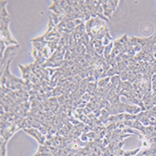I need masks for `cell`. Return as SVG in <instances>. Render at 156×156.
<instances>
[{"label":"cell","instance_id":"cell-1","mask_svg":"<svg viewBox=\"0 0 156 156\" xmlns=\"http://www.w3.org/2000/svg\"><path fill=\"white\" fill-rule=\"evenodd\" d=\"M11 21L10 18H0V35H1V40H5L7 46L10 45H18V42L12 37L9 31V22Z\"/></svg>","mask_w":156,"mask_h":156},{"label":"cell","instance_id":"cell-2","mask_svg":"<svg viewBox=\"0 0 156 156\" xmlns=\"http://www.w3.org/2000/svg\"><path fill=\"white\" fill-rule=\"evenodd\" d=\"M118 4V0H110V1H102V6L104 9V16L106 19H110L112 16V13L115 11V9L117 7Z\"/></svg>","mask_w":156,"mask_h":156},{"label":"cell","instance_id":"cell-3","mask_svg":"<svg viewBox=\"0 0 156 156\" xmlns=\"http://www.w3.org/2000/svg\"><path fill=\"white\" fill-rule=\"evenodd\" d=\"M23 130L30 135V136L33 137L36 141L39 142L40 145H44L45 141H46V135L42 133L39 130H37L35 128H30V129H25Z\"/></svg>","mask_w":156,"mask_h":156},{"label":"cell","instance_id":"cell-4","mask_svg":"<svg viewBox=\"0 0 156 156\" xmlns=\"http://www.w3.org/2000/svg\"><path fill=\"white\" fill-rule=\"evenodd\" d=\"M141 148H136V149L132 151H125L123 149H118L115 151L111 155L112 156H135L141 151Z\"/></svg>","mask_w":156,"mask_h":156},{"label":"cell","instance_id":"cell-5","mask_svg":"<svg viewBox=\"0 0 156 156\" xmlns=\"http://www.w3.org/2000/svg\"><path fill=\"white\" fill-rule=\"evenodd\" d=\"M19 67L22 73V79L25 80V81H30V77L32 75V70L30 64H27V65H21V64H19Z\"/></svg>","mask_w":156,"mask_h":156},{"label":"cell","instance_id":"cell-6","mask_svg":"<svg viewBox=\"0 0 156 156\" xmlns=\"http://www.w3.org/2000/svg\"><path fill=\"white\" fill-rule=\"evenodd\" d=\"M139 112H141V110L139 106L126 104V113L132 114V115H138Z\"/></svg>","mask_w":156,"mask_h":156},{"label":"cell","instance_id":"cell-7","mask_svg":"<svg viewBox=\"0 0 156 156\" xmlns=\"http://www.w3.org/2000/svg\"><path fill=\"white\" fill-rule=\"evenodd\" d=\"M109 117H110L109 113L104 108V109L101 110V115H100V117L98 118V120L101 121V123L103 125H106V124H108V118H109Z\"/></svg>","mask_w":156,"mask_h":156},{"label":"cell","instance_id":"cell-8","mask_svg":"<svg viewBox=\"0 0 156 156\" xmlns=\"http://www.w3.org/2000/svg\"><path fill=\"white\" fill-rule=\"evenodd\" d=\"M97 89V82H92V83H89L87 85V93H88L89 95H91L93 97L95 96Z\"/></svg>","mask_w":156,"mask_h":156},{"label":"cell","instance_id":"cell-9","mask_svg":"<svg viewBox=\"0 0 156 156\" xmlns=\"http://www.w3.org/2000/svg\"><path fill=\"white\" fill-rule=\"evenodd\" d=\"M7 141L2 137L0 138V156H7Z\"/></svg>","mask_w":156,"mask_h":156},{"label":"cell","instance_id":"cell-10","mask_svg":"<svg viewBox=\"0 0 156 156\" xmlns=\"http://www.w3.org/2000/svg\"><path fill=\"white\" fill-rule=\"evenodd\" d=\"M131 128L138 130L141 134L144 133V132H145V130H146V127H145L144 125H142L141 123L139 122V120H134L133 125H132V127H131Z\"/></svg>","mask_w":156,"mask_h":156},{"label":"cell","instance_id":"cell-11","mask_svg":"<svg viewBox=\"0 0 156 156\" xmlns=\"http://www.w3.org/2000/svg\"><path fill=\"white\" fill-rule=\"evenodd\" d=\"M6 6H7V1H0V7H1V10H0V18H10L5 7Z\"/></svg>","mask_w":156,"mask_h":156},{"label":"cell","instance_id":"cell-12","mask_svg":"<svg viewBox=\"0 0 156 156\" xmlns=\"http://www.w3.org/2000/svg\"><path fill=\"white\" fill-rule=\"evenodd\" d=\"M113 46H114V42H110L108 45H106L105 46V51H104V54H103V57L105 59H108V57L111 55V52H112V50H113Z\"/></svg>","mask_w":156,"mask_h":156},{"label":"cell","instance_id":"cell-13","mask_svg":"<svg viewBox=\"0 0 156 156\" xmlns=\"http://www.w3.org/2000/svg\"><path fill=\"white\" fill-rule=\"evenodd\" d=\"M37 153L44 154L45 156H50L52 154L50 148H49L48 146H46V145H40L39 149H38V151H37Z\"/></svg>","mask_w":156,"mask_h":156},{"label":"cell","instance_id":"cell-14","mask_svg":"<svg viewBox=\"0 0 156 156\" xmlns=\"http://www.w3.org/2000/svg\"><path fill=\"white\" fill-rule=\"evenodd\" d=\"M50 18L52 19V21L54 22V24L57 26L61 20L63 19L64 16L63 15H58V14H55V13H53V12H52L51 15H50Z\"/></svg>","mask_w":156,"mask_h":156},{"label":"cell","instance_id":"cell-15","mask_svg":"<svg viewBox=\"0 0 156 156\" xmlns=\"http://www.w3.org/2000/svg\"><path fill=\"white\" fill-rule=\"evenodd\" d=\"M52 95L53 97H58L64 95V90L63 87H56L55 88H53L52 91Z\"/></svg>","mask_w":156,"mask_h":156},{"label":"cell","instance_id":"cell-16","mask_svg":"<svg viewBox=\"0 0 156 156\" xmlns=\"http://www.w3.org/2000/svg\"><path fill=\"white\" fill-rule=\"evenodd\" d=\"M110 78L111 77H106V78H102L99 79L97 82V87H101V88H105L108 87V85L110 83Z\"/></svg>","mask_w":156,"mask_h":156},{"label":"cell","instance_id":"cell-17","mask_svg":"<svg viewBox=\"0 0 156 156\" xmlns=\"http://www.w3.org/2000/svg\"><path fill=\"white\" fill-rule=\"evenodd\" d=\"M110 42H112V37L110 36L109 32H108V33L105 35L103 40H102V44H103V46H106V45H108Z\"/></svg>","mask_w":156,"mask_h":156},{"label":"cell","instance_id":"cell-18","mask_svg":"<svg viewBox=\"0 0 156 156\" xmlns=\"http://www.w3.org/2000/svg\"><path fill=\"white\" fill-rule=\"evenodd\" d=\"M1 40V45H0V51H1V56H2L3 53L5 52V51H6L7 45L6 44L5 40Z\"/></svg>","mask_w":156,"mask_h":156},{"label":"cell","instance_id":"cell-19","mask_svg":"<svg viewBox=\"0 0 156 156\" xmlns=\"http://www.w3.org/2000/svg\"><path fill=\"white\" fill-rule=\"evenodd\" d=\"M82 99L85 100V102H87V103H88V102L91 101V99H92V96H91V95H89L88 93H85V95H84L83 97H82Z\"/></svg>","mask_w":156,"mask_h":156},{"label":"cell","instance_id":"cell-20","mask_svg":"<svg viewBox=\"0 0 156 156\" xmlns=\"http://www.w3.org/2000/svg\"><path fill=\"white\" fill-rule=\"evenodd\" d=\"M64 60H65V61H70V60H72V52H70V51L68 50V49L66 50V52H65Z\"/></svg>","mask_w":156,"mask_h":156},{"label":"cell","instance_id":"cell-21","mask_svg":"<svg viewBox=\"0 0 156 156\" xmlns=\"http://www.w3.org/2000/svg\"><path fill=\"white\" fill-rule=\"evenodd\" d=\"M80 139H82V141H85V142H88V141H89V139H88V138H87V134H84V133L81 135Z\"/></svg>","mask_w":156,"mask_h":156},{"label":"cell","instance_id":"cell-22","mask_svg":"<svg viewBox=\"0 0 156 156\" xmlns=\"http://www.w3.org/2000/svg\"><path fill=\"white\" fill-rule=\"evenodd\" d=\"M33 156H45L44 154H42V153H35Z\"/></svg>","mask_w":156,"mask_h":156},{"label":"cell","instance_id":"cell-23","mask_svg":"<svg viewBox=\"0 0 156 156\" xmlns=\"http://www.w3.org/2000/svg\"><path fill=\"white\" fill-rule=\"evenodd\" d=\"M153 58H154V59H155V61H156V52L153 53Z\"/></svg>","mask_w":156,"mask_h":156},{"label":"cell","instance_id":"cell-24","mask_svg":"<svg viewBox=\"0 0 156 156\" xmlns=\"http://www.w3.org/2000/svg\"><path fill=\"white\" fill-rule=\"evenodd\" d=\"M151 156H156V154H154V155H151Z\"/></svg>","mask_w":156,"mask_h":156},{"label":"cell","instance_id":"cell-25","mask_svg":"<svg viewBox=\"0 0 156 156\" xmlns=\"http://www.w3.org/2000/svg\"><path fill=\"white\" fill-rule=\"evenodd\" d=\"M155 132H156V130H155Z\"/></svg>","mask_w":156,"mask_h":156}]
</instances>
